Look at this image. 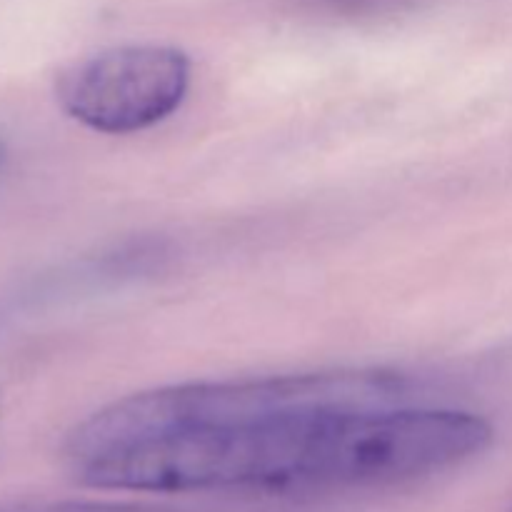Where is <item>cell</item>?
Masks as SVG:
<instances>
[{
	"instance_id": "5b68a950",
	"label": "cell",
	"mask_w": 512,
	"mask_h": 512,
	"mask_svg": "<svg viewBox=\"0 0 512 512\" xmlns=\"http://www.w3.org/2000/svg\"><path fill=\"white\" fill-rule=\"evenodd\" d=\"M0 158H3V148H0Z\"/></svg>"
},
{
	"instance_id": "3957f363",
	"label": "cell",
	"mask_w": 512,
	"mask_h": 512,
	"mask_svg": "<svg viewBox=\"0 0 512 512\" xmlns=\"http://www.w3.org/2000/svg\"><path fill=\"white\" fill-rule=\"evenodd\" d=\"M190 58L173 45H123L70 65L55 85L65 113L98 133L153 128L183 105Z\"/></svg>"
},
{
	"instance_id": "7a4b0ae2",
	"label": "cell",
	"mask_w": 512,
	"mask_h": 512,
	"mask_svg": "<svg viewBox=\"0 0 512 512\" xmlns=\"http://www.w3.org/2000/svg\"><path fill=\"white\" fill-rule=\"evenodd\" d=\"M413 393L408 375L383 368L325 370V373L273 375V378L185 383L135 393L85 418L65 443V458L105 445L145 438L190 425L228 423L275 410L308 405H405Z\"/></svg>"
},
{
	"instance_id": "6da1fadb",
	"label": "cell",
	"mask_w": 512,
	"mask_h": 512,
	"mask_svg": "<svg viewBox=\"0 0 512 512\" xmlns=\"http://www.w3.org/2000/svg\"><path fill=\"white\" fill-rule=\"evenodd\" d=\"M493 425L463 410L308 405L190 425L68 460L75 480L128 493H293L383 488L478 458Z\"/></svg>"
},
{
	"instance_id": "277c9868",
	"label": "cell",
	"mask_w": 512,
	"mask_h": 512,
	"mask_svg": "<svg viewBox=\"0 0 512 512\" xmlns=\"http://www.w3.org/2000/svg\"><path fill=\"white\" fill-rule=\"evenodd\" d=\"M0 512H173L163 508H148V505L133 503H103V500H10L0 503Z\"/></svg>"
}]
</instances>
